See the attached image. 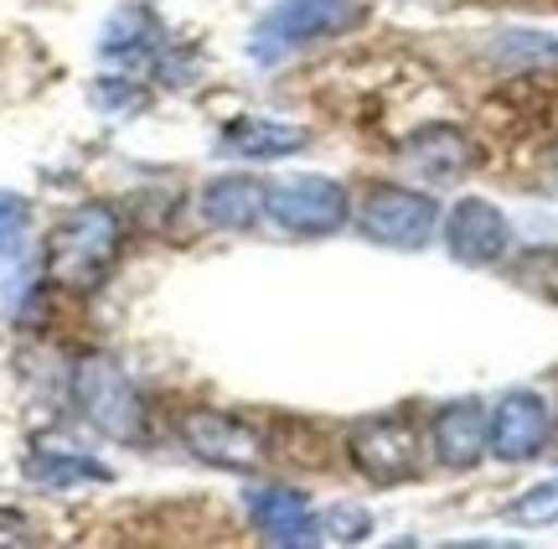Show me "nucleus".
Returning <instances> with one entry per match:
<instances>
[{"instance_id":"nucleus-1","label":"nucleus","mask_w":558,"mask_h":549,"mask_svg":"<svg viewBox=\"0 0 558 549\" xmlns=\"http://www.w3.org/2000/svg\"><path fill=\"white\" fill-rule=\"evenodd\" d=\"M120 244H124V224L109 203L73 207V213L52 228V239H47V281L62 285V290L88 296V290H99L104 275L114 270Z\"/></svg>"},{"instance_id":"nucleus-2","label":"nucleus","mask_w":558,"mask_h":549,"mask_svg":"<svg viewBox=\"0 0 558 549\" xmlns=\"http://www.w3.org/2000/svg\"><path fill=\"white\" fill-rule=\"evenodd\" d=\"M367 16L357 0H279L269 5L254 32H248V52L259 62H279L290 52H305L316 41H331L341 32H352L357 21Z\"/></svg>"},{"instance_id":"nucleus-3","label":"nucleus","mask_w":558,"mask_h":549,"mask_svg":"<svg viewBox=\"0 0 558 549\" xmlns=\"http://www.w3.org/2000/svg\"><path fill=\"white\" fill-rule=\"evenodd\" d=\"M73 405L83 409V420L109 435V441H124V446H135L145 441V405H140L135 384L124 379L120 363H109V358H83L73 368Z\"/></svg>"},{"instance_id":"nucleus-4","label":"nucleus","mask_w":558,"mask_h":549,"mask_svg":"<svg viewBox=\"0 0 558 549\" xmlns=\"http://www.w3.org/2000/svg\"><path fill=\"white\" fill-rule=\"evenodd\" d=\"M264 213H269L284 234L326 239V234H337V228L352 218V198H347V187L331 182V177H279V182H269V192H264Z\"/></svg>"},{"instance_id":"nucleus-5","label":"nucleus","mask_w":558,"mask_h":549,"mask_svg":"<svg viewBox=\"0 0 558 549\" xmlns=\"http://www.w3.org/2000/svg\"><path fill=\"white\" fill-rule=\"evenodd\" d=\"M357 228L383 249H424L439 228V203L414 187L383 182L357 207Z\"/></svg>"},{"instance_id":"nucleus-6","label":"nucleus","mask_w":558,"mask_h":549,"mask_svg":"<svg viewBox=\"0 0 558 549\" xmlns=\"http://www.w3.org/2000/svg\"><path fill=\"white\" fill-rule=\"evenodd\" d=\"M347 456L352 467L378 482V488H393V482H409L418 472V441H414V426L403 415H373L362 420L352 435H347Z\"/></svg>"},{"instance_id":"nucleus-7","label":"nucleus","mask_w":558,"mask_h":549,"mask_svg":"<svg viewBox=\"0 0 558 549\" xmlns=\"http://www.w3.org/2000/svg\"><path fill=\"white\" fill-rule=\"evenodd\" d=\"M181 441L197 462L222 472H248L264 462V435L254 426L233 420V415H222V409H192L181 420Z\"/></svg>"},{"instance_id":"nucleus-8","label":"nucleus","mask_w":558,"mask_h":549,"mask_svg":"<svg viewBox=\"0 0 558 549\" xmlns=\"http://www.w3.org/2000/svg\"><path fill=\"white\" fill-rule=\"evenodd\" d=\"M445 249H450V260L465 270H486L507 260V249H512V224H507V213L497 203H486V198H465V203L450 207V218H445Z\"/></svg>"},{"instance_id":"nucleus-9","label":"nucleus","mask_w":558,"mask_h":549,"mask_svg":"<svg viewBox=\"0 0 558 549\" xmlns=\"http://www.w3.org/2000/svg\"><path fill=\"white\" fill-rule=\"evenodd\" d=\"M548 446V405L533 389H512L492 405V451L501 462H533Z\"/></svg>"},{"instance_id":"nucleus-10","label":"nucleus","mask_w":558,"mask_h":549,"mask_svg":"<svg viewBox=\"0 0 558 549\" xmlns=\"http://www.w3.org/2000/svg\"><path fill=\"white\" fill-rule=\"evenodd\" d=\"M399 156L414 177H424V182H435V187H450L476 166V145L465 141V130H456V124H424V130H414L399 145Z\"/></svg>"},{"instance_id":"nucleus-11","label":"nucleus","mask_w":558,"mask_h":549,"mask_svg":"<svg viewBox=\"0 0 558 549\" xmlns=\"http://www.w3.org/2000/svg\"><path fill=\"white\" fill-rule=\"evenodd\" d=\"M486 451H492V409L481 405V399H450V405H439V415H435L439 467L465 472V467H476Z\"/></svg>"},{"instance_id":"nucleus-12","label":"nucleus","mask_w":558,"mask_h":549,"mask_svg":"<svg viewBox=\"0 0 558 549\" xmlns=\"http://www.w3.org/2000/svg\"><path fill=\"white\" fill-rule=\"evenodd\" d=\"M248 509V524L259 529V539L279 549H300V545H316V513L305 503V492L295 488H254L243 498Z\"/></svg>"},{"instance_id":"nucleus-13","label":"nucleus","mask_w":558,"mask_h":549,"mask_svg":"<svg viewBox=\"0 0 558 549\" xmlns=\"http://www.w3.org/2000/svg\"><path fill=\"white\" fill-rule=\"evenodd\" d=\"M222 145L243 156V162H279V156H295L311 145V130L290 120H259V115H243V120L222 124Z\"/></svg>"},{"instance_id":"nucleus-14","label":"nucleus","mask_w":558,"mask_h":549,"mask_svg":"<svg viewBox=\"0 0 558 549\" xmlns=\"http://www.w3.org/2000/svg\"><path fill=\"white\" fill-rule=\"evenodd\" d=\"M264 192L269 187L254 177H213L202 187V218L222 234H248L264 218Z\"/></svg>"},{"instance_id":"nucleus-15","label":"nucleus","mask_w":558,"mask_h":549,"mask_svg":"<svg viewBox=\"0 0 558 549\" xmlns=\"http://www.w3.org/2000/svg\"><path fill=\"white\" fill-rule=\"evenodd\" d=\"M21 477L41 492H68V488H83V482H109L114 472L83 456V451H62V446H37L26 462H21Z\"/></svg>"},{"instance_id":"nucleus-16","label":"nucleus","mask_w":558,"mask_h":549,"mask_svg":"<svg viewBox=\"0 0 558 549\" xmlns=\"http://www.w3.org/2000/svg\"><path fill=\"white\" fill-rule=\"evenodd\" d=\"M160 47V21L150 5H120L114 16L104 21V37H99V52L114 62H135V58H150Z\"/></svg>"},{"instance_id":"nucleus-17","label":"nucleus","mask_w":558,"mask_h":549,"mask_svg":"<svg viewBox=\"0 0 558 549\" xmlns=\"http://www.w3.org/2000/svg\"><path fill=\"white\" fill-rule=\"evenodd\" d=\"M492 58L512 62V68H527V62H558V37L548 32H501L492 41Z\"/></svg>"},{"instance_id":"nucleus-18","label":"nucleus","mask_w":558,"mask_h":549,"mask_svg":"<svg viewBox=\"0 0 558 549\" xmlns=\"http://www.w3.org/2000/svg\"><path fill=\"white\" fill-rule=\"evenodd\" d=\"M507 524H522V529H548L558 524V477L538 482V488H527L522 498L507 503Z\"/></svg>"},{"instance_id":"nucleus-19","label":"nucleus","mask_w":558,"mask_h":549,"mask_svg":"<svg viewBox=\"0 0 558 549\" xmlns=\"http://www.w3.org/2000/svg\"><path fill=\"white\" fill-rule=\"evenodd\" d=\"M331 545H362L367 534H373V513L357 509V503H337V509H326L320 513V524H316Z\"/></svg>"},{"instance_id":"nucleus-20","label":"nucleus","mask_w":558,"mask_h":549,"mask_svg":"<svg viewBox=\"0 0 558 549\" xmlns=\"http://www.w3.org/2000/svg\"><path fill=\"white\" fill-rule=\"evenodd\" d=\"M26 234V203L16 192H0V254H11Z\"/></svg>"},{"instance_id":"nucleus-21","label":"nucleus","mask_w":558,"mask_h":549,"mask_svg":"<svg viewBox=\"0 0 558 549\" xmlns=\"http://www.w3.org/2000/svg\"><path fill=\"white\" fill-rule=\"evenodd\" d=\"M94 104H104L109 115H124V109H140V94H135V88H124L120 79H109V83H99V88H94Z\"/></svg>"},{"instance_id":"nucleus-22","label":"nucleus","mask_w":558,"mask_h":549,"mask_svg":"<svg viewBox=\"0 0 558 549\" xmlns=\"http://www.w3.org/2000/svg\"><path fill=\"white\" fill-rule=\"evenodd\" d=\"M0 545H32V524L16 509H0Z\"/></svg>"},{"instance_id":"nucleus-23","label":"nucleus","mask_w":558,"mask_h":549,"mask_svg":"<svg viewBox=\"0 0 558 549\" xmlns=\"http://www.w3.org/2000/svg\"><path fill=\"white\" fill-rule=\"evenodd\" d=\"M554 166H558V162H554Z\"/></svg>"}]
</instances>
